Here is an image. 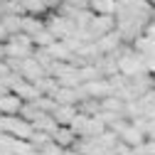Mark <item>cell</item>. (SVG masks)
<instances>
[{
	"mask_svg": "<svg viewBox=\"0 0 155 155\" xmlns=\"http://www.w3.org/2000/svg\"><path fill=\"white\" fill-rule=\"evenodd\" d=\"M8 94H12V91H10V86L5 84V79H0V99H3V96H8Z\"/></svg>",
	"mask_w": 155,
	"mask_h": 155,
	"instance_id": "obj_17",
	"label": "cell"
},
{
	"mask_svg": "<svg viewBox=\"0 0 155 155\" xmlns=\"http://www.w3.org/2000/svg\"><path fill=\"white\" fill-rule=\"evenodd\" d=\"M0 20H3V25H5V30H8L10 37L22 35V15H3Z\"/></svg>",
	"mask_w": 155,
	"mask_h": 155,
	"instance_id": "obj_11",
	"label": "cell"
},
{
	"mask_svg": "<svg viewBox=\"0 0 155 155\" xmlns=\"http://www.w3.org/2000/svg\"><path fill=\"white\" fill-rule=\"evenodd\" d=\"M37 47L32 42V37L27 35H15L5 42V59L8 62H25L30 57H35Z\"/></svg>",
	"mask_w": 155,
	"mask_h": 155,
	"instance_id": "obj_1",
	"label": "cell"
},
{
	"mask_svg": "<svg viewBox=\"0 0 155 155\" xmlns=\"http://www.w3.org/2000/svg\"><path fill=\"white\" fill-rule=\"evenodd\" d=\"M121 143L128 145V148H138V145H145V143H148V135H145V130H140L138 126L128 123V126L121 130Z\"/></svg>",
	"mask_w": 155,
	"mask_h": 155,
	"instance_id": "obj_4",
	"label": "cell"
},
{
	"mask_svg": "<svg viewBox=\"0 0 155 155\" xmlns=\"http://www.w3.org/2000/svg\"><path fill=\"white\" fill-rule=\"evenodd\" d=\"M20 5L25 10V15H40V17H45L49 12L47 5H45V0H20Z\"/></svg>",
	"mask_w": 155,
	"mask_h": 155,
	"instance_id": "obj_12",
	"label": "cell"
},
{
	"mask_svg": "<svg viewBox=\"0 0 155 155\" xmlns=\"http://www.w3.org/2000/svg\"><path fill=\"white\" fill-rule=\"evenodd\" d=\"M143 35H145V37H148V40H150V42L155 45V22H150V25L145 27V32H143Z\"/></svg>",
	"mask_w": 155,
	"mask_h": 155,
	"instance_id": "obj_15",
	"label": "cell"
},
{
	"mask_svg": "<svg viewBox=\"0 0 155 155\" xmlns=\"http://www.w3.org/2000/svg\"><path fill=\"white\" fill-rule=\"evenodd\" d=\"M145 148H148V155H155V140H148Z\"/></svg>",
	"mask_w": 155,
	"mask_h": 155,
	"instance_id": "obj_18",
	"label": "cell"
},
{
	"mask_svg": "<svg viewBox=\"0 0 155 155\" xmlns=\"http://www.w3.org/2000/svg\"><path fill=\"white\" fill-rule=\"evenodd\" d=\"M123 45H126V42H123V37H121V32H118V30H113V32L104 35L101 40H96V47H99V52H101L104 57L116 54V52H118Z\"/></svg>",
	"mask_w": 155,
	"mask_h": 155,
	"instance_id": "obj_3",
	"label": "cell"
},
{
	"mask_svg": "<svg viewBox=\"0 0 155 155\" xmlns=\"http://www.w3.org/2000/svg\"><path fill=\"white\" fill-rule=\"evenodd\" d=\"M42 30H47V15L45 17H40V15H22V35L35 37Z\"/></svg>",
	"mask_w": 155,
	"mask_h": 155,
	"instance_id": "obj_6",
	"label": "cell"
},
{
	"mask_svg": "<svg viewBox=\"0 0 155 155\" xmlns=\"http://www.w3.org/2000/svg\"><path fill=\"white\" fill-rule=\"evenodd\" d=\"M12 74V67L8 64V59H0V79H8Z\"/></svg>",
	"mask_w": 155,
	"mask_h": 155,
	"instance_id": "obj_14",
	"label": "cell"
},
{
	"mask_svg": "<svg viewBox=\"0 0 155 155\" xmlns=\"http://www.w3.org/2000/svg\"><path fill=\"white\" fill-rule=\"evenodd\" d=\"M10 40V35H8V30H5V25H3V20H0V45H5Z\"/></svg>",
	"mask_w": 155,
	"mask_h": 155,
	"instance_id": "obj_16",
	"label": "cell"
},
{
	"mask_svg": "<svg viewBox=\"0 0 155 155\" xmlns=\"http://www.w3.org/2000/svg\"><path fill=\"white\" fill-rule=\"evenodd\" d=\"M22 106H25V101L17 94H8L0 99V116H20Z\"/></svg>",
	"mask_w": 155,
	"mask_h": 155,
	"instance_id": "obj_8",
	"label": "cell"
},
{
	"mask_svg": "<svg viewBox=\"0 0 155 155\" xmlns=\"http://www.w3.org/2000/svg\"><path fill=\"white\" fill-rule=\"evenodd\" d=\"M52 116H54V121L59 126H71L74 118L79 116V106H59V104H57V108L52 111Z\"/></svg>",
	"mask_w": 155,
	"mask_h": 155,
	"instance_id": "obj_10",
	"label": "cell"
},
{
	"mask_svg": "<svg viewBox=\"0 0 155 155\" xmlns=\"http://www.w3.org/2000/svg\"><path fill=\"white\" fill-rule=\"evenodd\" d=\"M52 140L59 145V148H64V150H71L76 143H79V135H76L69 126H59V128H57V133L52 135Z\"/></svg>",
	"mask_w": 155,
	"mask_h": 155,
	"instance_id": "obj_7",
	"label": "cell"
},
{
	"mask_svg": "<svg viewBox=\"0 0 155 155\" xmlns=\"http://www.w3.org/2000/svg\"><path fill=\"white\" fill-rule=\"evenodd\" d=\"M47 30L54 35V40H69V37L76 35V22L67 15H59V12H47Z\"/></svg>",
	"mask_w": 155,
	"mask_h": 155,
	"instance_id": "obj_2",
	"label": "cell"
},
{
	"mask_svg": "<svg viewBox=\"0 0 155 155\" xmlns=\"http://www.w3.org/2000/svg\"><path fill=\"white\" fill-rule=\"evenodd\" d=\"M40 153H42V155H64L67 150H64V148H59V145H57V143L52 140V143H47V145H45Z\"/></svg>",
	"mask_w": 155,
	"mask_h": 155,
	"instance_id": "obj_13",
	"label": "cell"
},
{
	"mask_svg": "<svg viewBox=\"0 0 155 155\" xmlns=\"http://www.w3.org/2000/svg\"><path fill=\"white\" fill-rule=\"evenodd\" d=\"M116 30V17H104V15H94V20L89 25V32L94 35V40H101L104 35Z\"/></svg>",
	"mask_w": 155,
	"mask_h": 155,
	"instance_id": "obj_5",
	"label": "cell"
},
{
	"mask_svg": "<svg viewBox=\"0 0 155 155\" xmlns=\"http://www.w3.org/2000/svg\"><path fill=\"white\" fill-rule=\"evenodd\" d=\"M89 10L94 15L116 17V12H118V0H89Z\"/></svg>",
	"mask_w": 155,
	"mask_h": 155,
	"instance_id": "obj_9",
	"label": "cell"
}]
</instances>
